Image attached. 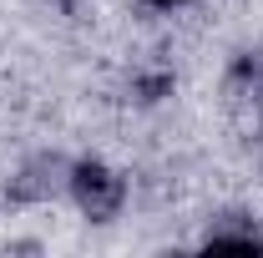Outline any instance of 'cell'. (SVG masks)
<instances>
[{
  "instance_id": "3",
  "label": "cell",
  "mask_w": 263,
  "mask_h": 258,
  "mask_svg": "<svg viewBox=\"0 0 263 258\" xmlns=\"http://www.w3.org/2000/svg\"><path fill=\"white\" fill-rule=\"evenodd\" d=\"M172 91V76H147L142 81V101H157V97H167Z\"/></svg>"
},
{
  "instance_id": "1",
  "label": "cell",
  "mask_w": 263,
  "mask_h": 258,
  "mask_svg": "<svg viewBox=\"0 0 263 258\" xmlns=\"http://www.w3.org/2000/svg\"><path fill=\"white\" fill-rule=\"evenodd\" d=\"M66 188H71V197H76V208H81L86 218H97V223L117 218L122 202H127V182H122L106 162H97V157L66 167Z\"/></svg>"
},
{
  "instance_id": "2",
  "label": "cell",
  "mask_w": 263,
  "mask_h": 258,
  "mask_svg": "<svg viewBox=\"0 0 263 258\" xmlns=\"http://www.w3.org/2000/svg\"><path fill=\"white\" fill-rule=\"evenodd\" d=\"M258 223L253 218H243V213H228L223 223L208 228V248H258Z\"/></svg>"
},
{
  "instance_id": "4",
  "label": "cell",
  "mask_w": 263,
  "mask_h": 258,
  "mask_svg": "<svg viewBox=\"0 0 263 258\" xmlns=\"http://www.w3.org/2000/svg\"><path fill=\"white\" fill-rule=\"evenodd\" d=\"M152 10H177V5H187V0H147Z\"/></svg>"
}]
</instances>
